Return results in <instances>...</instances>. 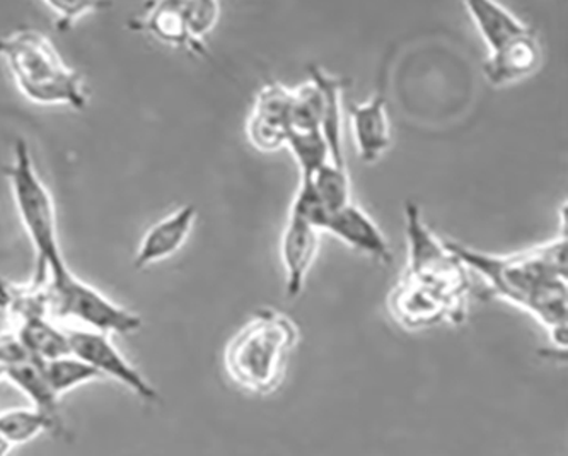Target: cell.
Wrapping results in <instances>:
<instances>
[{
	"instance_id": "obj_1",
	"label": "cell",
	"mask_w": 568,
	"mask_h": 456,
	"mask_svg": "<svg viewBox=\"0 0 568 456\" xmlns=\"http://www.w3.org/2000/svg\"><path fill=\"white\" fill-rule=\"evenodd\" d=\"M468 271L487 282L490 296L525 310L558 349L567 347V236L510 255H491L444 240Z\"/></svg>"
},
{
	"instance_id": "obj_2",
	"label": "cell",
	"mask_w": 568,
	"mask_h": 456,
	"mask_svg": "<svg viewBox=\"0 0 568 456\" xmlns=\"http://www.w3.org/2000/svg\"><path fill=\"white\" fill-rule=\"evenodd\" d=\"M300 342V327L291 316L274 308L258 310L225 344V375L244 394H277Z\"/></svg>"
},
{
	"instance_id": "obj_3",
	"label": "cell",
	"mask_w": 568,
	"mask_h": 456,
	"mask_svg": "<svg viewBox=\"0 0 568 456\" xmlns=\"http://www.w3.org/2000/svg\"><path fill=\"white\" fill-rule=\"evenodd\" d=\"M0 59L19 93L31 103L74 110L88 107L84 75L67 65L52 40L41 31L22 27L0 37Z\"/></svg>"
},
{
	"instance_id": "obj_4",
	"label": "cell",
	"mask_w": 568,
	"mask_h": 456,
	"mask_svg": "<svg viewBox=\"0 0 568 456\" xmlns=\"http://www.w3.org/2000/svg\"><path fill=\"white\" fill-rule=\"evenodd\" d=\"M19 221L34 249V272L30 284L44 286L49 278L69 271L59 237V220L52 193L38 175L24 139L14 142L12 163L4 168Z\"/></svg>"
},
{
	"instance_id": "obj_5",
	"label": "cell",
	"mask_w": 568,
	"mask_h": 456,
	"mask_svg": "<svg viewBox=\"0 0 568 456\" xmlns=\"http://www.w3.org/2000/svg\"><path fill=\"white\" fill-rule=\"evenodd\" d=\"M50 318L63 327L84 328L106 335H129L141 331L138 313L123 308L97 287L69 271L49 278Z\"/></svg>"
},
{
	"instance_id": "obj_6",
	"label": "cell",
	"mask_w": 568,
	"mask_h": 456,
	"mask_svg": "<svg viewBox=\"0 0 568 456\" xmlns=\"http://www.w3.org/2000/svg\"><path fill=\"white\" fill-rule=\"evenodd\" d=\"M405 234L408 245V264L403 277L420 282L440 291L456 303L468 306L469 275L462 260L454 255L446 243L428 230L420 209L414 202L405 207Z\"/></svg>"
},
{
	"instance_id": "obj_7",
	"label": "cell",
	"mask_w": 568,
	"mask_h": 456,
	"mask_svg": "<svg viewBox=\"0 0 568 456\" xmlns=\"http://www.w3.org/2000/svg\"><path fill=\"white\" fill-rule=\"evenodd\" d=\"M67 331L72 356L93 367L101 379L108 378L120 383L144 402L158 401V389L120 353L119 347L111 341V335L84 328L67 327Z\"/></svg>"
},
{
	"instance_id": "obj_8",
	"label": "cell",
	"mask_w": 568,
	"mask_h": 456,
	"mask_svg": "<svg viewBox=\"0 0 568 456\" xmlns=\"http://www.w3.org/2000/svg\"><path fill=\"white\" fill-rule=\"evenodd\" d=\"M389 313L406 331H422L449 322H465L468 306L456 303L440 291L424 286L420 282L403 277L396 282L389 296Z\"/></svg>"
},
{
	"instance_id": "obj_9",
	"label": "cell",
	"mask_w": 568,
	"mask_h": 456,
	"mask_svg": "<svg viewBox=\"0 0 568 456\" xmlns=\"http://www.w3.org/2000/svg\"><path fill=\"white\" fill-rule=\"evenodd\" d=\"M292 90L281 82H266L256 94L246 120V138L260 152H274L287 145L292 132Z\"/></svg>"
},
{
	"instance_id": "obj_10",
	"label": "cell",
	"mask_w": 568,
	"mask_h": 456,
	"mask_svg": "<svg viewBox=\"0 0 568 456\" xmlns=\"http://www.w3.org/2000/svg\"><path fill=\"white\" fill-rule=\"evenodd\" d=\"M320 233L313 224L288 214L281 237V259L285 271V296L297 300L320 250Z\"/></svg>"
},
{
	"instance_id": "obj_11",
	"label": "cell",
	"mask_w": 568,
	"mask_h": 456,
	"mask_svg": "<svg viewBox=\"0 0 568 456\" xmlns=\"http://www.w3.org/2000/svg\"><path fill=\"white\" fill-rule=\"evenodd\" d=\"M195 221L196 209L193 205H183L152 224L139 243L133 267L144 271L151 265L171 259L189 242Z\"/></svg>"
},
{
	"instance_id": "obj_12",
	"label": "cell",
	"mask_w": 568,
	"mask_h": 456,
	"mask_svg": "<svg viewBox=\"0 0 568 456\" xmlns=\"http://www.w3.org/2000/svg\"><path fill=\"white\" fill-rule=\"evenodd\" d=\"M323 231H328L355 252L364 253L381 264L389 265L393 262L392 246L383 231L354 202L329 215Z\"/></svg>"
},
{
	"instance_id": "obj_13",
	"label": "cell",
	"mask_w": 568,
	"mask_h": 456,
	"mask_svg": "<svg viewBox=\"0 0 568 456\" xmlns=\"http://www.w3.org/2000/svg\"><path fill=\"white\" fill-rule=\"evenodd\" d=\"M348 113L358 156L366 164L377 163L392 144L386 98L376 94L366 103L351 104Z\"/></svg>"
},
{
	"instance_id": "obj_14",
	"label": "cell",
	"mask_w": 568,
	"mask_h": 456,
	"mask_svg": "<svg viewBox=\"0 0 568 456\" xmlns=\"http://www.w3.org/2000/svg\"><path fill=\"white\" fill-rule=\"evenodd\" d=\"M541 45L532 30L506 45L488 53L484 63V74L491 85H507L529 78L541 63Z\"/></svg>"
},
{
	"instance_id": "obj_15",
	"label": "cell",
	"mask_w": 568,
	"mask_h": 456,
	"mask_svg": "<svg viewBox=\"0 0 568 456\" xmlns=\"http://www.w3.org/2000/svg\"><path fill=\"white\" fill-rule=\"evenodd\" d=\"M130 28L151 34L164 45L189 50L193 55L205 53V45H200L199 41L193 40L192 33H190L180 0L145 6L141 18L130 21Z\"/></svg>"
},
{
	"instance_id": "obj_16",
	"label": "cell",
	"mask_w": 568,
	"mask_h": 456,
	"mask_svg": "<svg viewBox=\"0 0 568 456\" xmlns=\"http://www.w3.org/2000/svg\"><path fill=\"white\" fill-rule=\"evenodd\" d=\"M310 81L320 88L323 97L322 134L329 148L332 163L345 166L344 138H342V93L345 81L328 74L317 65H310Z\"/></svg>"
},
{
	"instance_id": "obj_17",
	"label": "cell",
	"mask_w": 568,
	"mask_h": 456,
	"mask_svg": "<svg viewBox=\"0 0 568 456\" xmlns=\"http://www.w3.org/2000/svg\"><path fill=\"white\" fill-rule=\"evenodd\" d=\"M465 8L468 9L469 18H471L476 30L484 38L488 53L495 52L509 41L516 40L531 30L513 12L495 2L476 0V2H466Z\"/></svg>"
},
{
	"instance_id": "obj_18",
	"label": "cell",
	"mask_w": 568,
	"mask_h": 456,
	"mask_svg": "<svg viewBox=\"0 0 568 456\" xmlns=\"http://www.w3.org/2000/svg\"><path fill=\"white\" fill-rule=\"evenodd\" d=\"M19 341L38 363L59 359L71 354L69 331L52 318H33L12 327Z\"/></svg>"
},
{
	"instance_id": "obj_19",
	"label": "cell",
	"mask_w": 568,
	"mask_h": 456,
	"mask_svg": "<svg viewBox=\"0 0 568 456\" xmlns=\"http://www.w3.org/2000/svg\"><path fill=\"white\" fill-rule=\"evenodd\" d=\"M4 378L9 379L22 395H27L34 411L63 426L60 417V398L53 394L37 361H28L21 366L12 367L6 373Z\"/></svg>"
},
{
	"instance_id": "obj_20",
	"label": "cell",
	"mask_w": 568,
	"mask_h": 456,
	"mask_svg": "<svg viewBox=\"0 0 568 456\" xmlns=\"http://www.w3.org/2000/svg\"><path fill=\"white\" fill-rule=\"evenodd\" d=\"M44 433L63 436L65 427L60 426L41 412L34 411L33 407L9 408V411L0 412V436L12 448L27 445Z\"/></svg>"
},
{
	"instance_id": "obj_21",
	"label": "cell",
	"mask_w": 568,
	"mask_h": 456,
	"mask_svg": "<svg viewBox=\"0 0 568 456\" xmlns=\"http://www.w3.org/2000/svg\"><path fill=\"white\" fill-rule=\"evenodd\" d=\"M38 364H40L41 372H43L44 378L49 382L50 388L53 389V394L59 398H62L63 395L69 394L72 389L79 388V386L101 379V376L94 372L93 367L88 366L84 361L72 356V354Z\"/></svg>"
},
{
	"instance_id": "obj_22",
	"label": "cell",
	"mask_w": 568,
	"mask_h": 456,
	"mask_svg": "<svg viewBox=\"0 0 568 456\" xmlns=\"http://www.w3.org/2000/svg\"><path fill=\"white\" fill-rule=\"evenodd\" d=\"M287 148L291 149L292 156L300 166L301 180L313 179L317 171L332 161L322 130H314V132L292 130L287 139Z\"/></svg>"
},
{
	"instance_id": "obj_23",
	"label": "cell",
	"mask_w": 568,
	"mask_h": 456,
	"mask_svg": "<svg viewBox=\"0 0 568 456\" xmlns=\"http://www.w3.org/2000/svg\"><path fill=\"white\" fill-rule=\"evenodd\" d=\"M317 197L322 201L323 207L328 215L342 211L352 204L351 179H348L347 166L332 163L317 171L316 175L311 179Z\"/></svg>"
},
{
	"instance_id": "obj_24",
	"label": "cell",
	"mask_w": 568,
	"mask_h": 456,
	"mask_svg": "<svg viewBox=\"0 0 568 456\" xmlns=\"http://www.w3.org/2000/svg\"><path fill=\"white\" fill-rule=\"evenodd\" d=\"M291 119L295 132L322 130L323 97L313 81L292 90Z\"/></svg>"
},
{
	"instance_id": "obj_25",
	"label": "cell",
	"mask_w": 568,
	"mask_h": 456,
	"mask_svg": "<svg viewBox=\"0 0 568 456\" xmlns=\"http://www.w3.org/2000/svg\"><path fill=\"white\" fill-rule=\"evenodd\" d=\"M181 9L185 14L186 24H189L193 40L203 45V40L217 27L219 18H221V6L217 2H211V0H189V2H181Z\"/></svg>"
},
{
	"instance_id": "obj_26",
	"label": "cell",
	"mask_w": 568,
	"mask_h": 456,
	"mask_svg": "<svg viewBox=\"0 0 568 456\" xmlns=\"http://www.w3.org/2000/svg\"><path fill=\"white\" fill-rule=\"evenodd\" d=\"M44 8L49 9L53 16V24L59 31H69L81 19L91 14L104 11L113 4L104 2H44Z\"/></svg>"
},
{
	"instance_id": "obj_27",
	"label": "cell",
	"mask_w": 568,
	"mask_h": 456,
	"mask_svg": "<svg viewBox=\"0 0 568 456\" xmlns=\"http://www.w3.org/2000/svg\"><path fill=\"white\" fill-rule=\"evenodd\" d=\"M33 361L24 349L14 331L0 332V372L6 373L12 367Z\"/></svg>"
},
{
	"instance_id": "obj_28",
	"label": "cell",
	"mask_w": 568,
	"mask_h": 456,
	"mask_svg": "<svg viewBox=\"0 0 568 456\" xmlns=\"http://www.w3.org/2000/svg\"><path fill=\"white\" fill-rule=\"evenodd\" d=\"M11 449H12V446L9 445V443L6 442V439L2 438V436H0V456H8L9 452H11Z\"/></svg>"
},
{
	"instance_id": "obj_29",
	"label": "cell",
	"mask_w": 568,
	"mask_h": 456,
	"mask_svg": "<svg viewBox=\"0 0 568 456\" xmlns=\"http://www.w3.org/2000/svg\"><path fill=\"white\" fill-rule=\"evenodd\" d=\"M4 281V278L0 277V282Z\"/></svg>"
}]
</instances>
